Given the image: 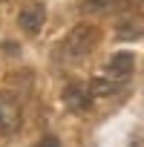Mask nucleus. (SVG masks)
<instances>
[{"label": "nucleus", "mask_w": 144, "mask_h": 147, "mask_svg": "<svg viewBox=\"0 0 144 147\" xmlns=\"http://www.w3.org/2000/svg\"><path fill=\"white\" fill-rule=\"evenodd\" d=\"M63 104L69 113H89L92 110V92H89V84L87 81H69L63 87Z\"/></svg>", "instance_id": "7ed1b4c3"}, {"label": "nucleus", "mask_w": 144, "mask_h": 147, "mask_svg": "<svg viewBox=\"0 0 144 147\" xmlns=\"http://www.w3.org/2000/svg\"><path fill=\"white\" fill-rule=\"evenodd\" d=\"M46 23V6L43 3H26L17 15V26L26 32V35H38Z\"/></svg>", "instance_id": "20e7f679"}, {"label": "nucleus", "mask_w": 144, "mask_h": 147, "mask_svg": "<svg viewBox=\"0 0 144 147\" xmlns=\"http://www.w3.org/2000/svg\"><path fill=\"white\" fill-rule=\"evenodd\" d=\"M115 0H84V12H92V15H104V12H112Z\"/></svg>", "instance_id": "6e6552de"}, {"label": "nucleus", "mask_w": 144, "mask_h": 147, "mask_svg": "<svg viewBox=\"0 0 144 147\" xmlns=\"http://www.w3.org/2000/svg\"><path fill=\"white\" fill-rule=\"evenodd\" d=\"M0 3H9V0H0Z\"/></svg>", "instance_id": "9d476101"}, {"label": "nucleus", "mask_w": 144, "mask_h": 147, "mask_svg": "<svg viewBox=\"0 0 144 147\" xmlns=\"http://www.w3.org/2000/svg\"><path fill=\"white\" fill-rule=\"evenodd\" d=\"M38 147H61V141H58L55 136H43V138L38 141Z\"/></svg>", "instance_id": "1a4fd4ad"}, {"label": "nucleus", "mask_w": 144, "mask_h": 147, "mask_svg": "<svg viewBox=\"0 0 144 147\" xmlns=\"http://www.w3.org/2000/svg\"><path fill=\"white\" fill-rule=\"evenodd\" d=\"M133 66H135V58H133L130 52H115V55L110 58V63H107V75L124 87L127 78H130V72H133Z\"/></svg>", "instance_id": "423d86ee"}, {"label": "nucleus", "mask_w": 144, "mask_h": 147, "mask_svg": "<svg viewBox=\"0 0 144 147\" xmlns=\"http://www.w3.org/2000/svg\"><path fill=\"white\" fill-rule=\"evenodd\" d=\"M89 84V92H92V98H101V95H112V92H118L121 90V84L118 81H112L110 75H95L92 81H87Z\"/></svg>", "instance_id": "0eeeda50"}, {"label": "nucleus", "mask_w": 144, "mask_h": 147, "mask_svg": "<svg viewBox=\"0 0 144 147\" xmlns=\"http://www.w3.org/2000/svg\"><path fill=\"white\" fill-rule=\"evenodd\" d=\"M23 124V107L17 95L12 92H0V136H15Z\"/></svg>", "instance_id": "f03ea898"}, {"label": "nucleus", "mask_w": 144, "mask_h": 147, "mask_svg": "<svg viewBox=\"0 0 144 147\" xmlns=\"http://www.w3.org/2000/svg\"><path fill=\"white\" fill-rule=\"evenodd\" d=\"M101 40V32L92 26V23H78L66 38H63V46H61V55L63 61H81L87 58Z\"/></svg>", "instance_id": "f257e3e1"}, {"label": "nucleus", "mask_w": 144, "mask_h": 147, "mask_svg": "<svg viewBox=\"0 0 144 147\" xmlns=\"http://www.w3.org/2000/svg\"><path fill=\"white\" fill-rule=\"evenodd\" d=\"M115 38L118 40H138V38H144V18L133 15V12L121 15L115 20Z\"/></svg>", "instance_id": "39448f33"}]
</instances>
